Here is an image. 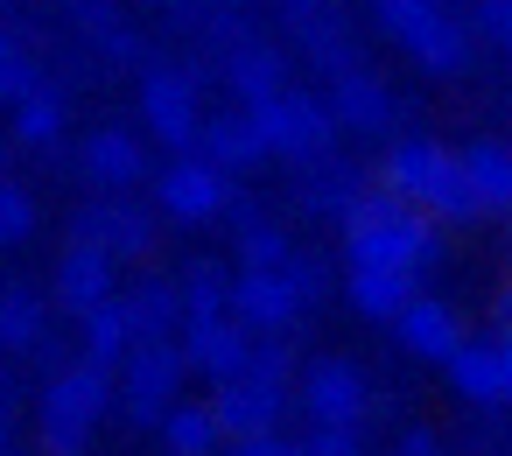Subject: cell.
I'll use <instances>...</instances> for the list:
<instances>
[{"mask_svg": "<svg viewBox=\"0 0 512 456\" xmlns=\"http://www.w3.org/2000/svg\"><path fill=\"white\" fill-rule=\"evenodd\" d=\"M344 253H351V267L421 274V267H435V253H442V232H435L421 211H407L400 197H386V190H365V197L344 211Z\"/></svg>", "mask_w": 512, "mask_h": 456, "instance_id": "1", "label": "cell"}, {"mask_svg": "<svg viewBox=\"0 0 512 456\" xmlns=\"http://www.w3.org/2000/svg\"><path fill=\"white\" fill-rule=\"evenodd\" d=\"M379 190L386 197H400L407 211H421L428 225H470L477 211H470V190H463V176H456V155L442 148V141H428V134H407L400 148H386V162H379Z\"/></svg>", "mask_w": 512, "mask_h": 456, "instance_id": "2", "label": "cell"}, {"mask_svg": "<svg viewBox=\"0 0 512 456\" xmlns=\"http://www.w3.org/2000/svg\"><path fill=\"white\" fill-rule=\"evenodd\" d=\"M379 29H386L421 71H435V78H456V71L470 64V29H463L456 15L428 8V0H386V8H379Z\"/></svg>", "mask_w": 512, "mask_h": 456, "instance_id": "3", "label": "cell"}, {"mask_svg": "<svg viewBox=\"0 0 512 456\" xmlns=\"http://www.w3.org/2000/svg\"><path fill=\"white\" fill-rule=\"evenodd\" d=\"M253 127H260L267 155H288L302 169L330 162V148H337V127H330V113H323L316 92H274L267 106H253Z\"/></svg>", "mask_w": 512, "mask_h": 456, "instance_id": "4", "label": "cell"}, {"mask_svg": "<svg viewBox=\"0 0 512 456\" xmlns=\"http://www.w3.org/2000/svg\"><path fill=\"white\" fill-rule=\"evenodd\" d=\"M113 407V372L92 358H71L43 386V435H92V421Z\"/></svg>", "mask_w": 512, "mask_h": 456, "instance_id": "5", "label": "cell"}, {"mask_svg": "<svg viewBox=\"0 0 512 456\" xmlns=\"http://www.w3.org/2000/svg\"><path fill=\"white\" fill-rule=\"evenodd\" d=\"M141 120H148V134H155L162 148H197L204 113H197L190 71H155V64H148V78H141Z\"/></svg>", "mask_w": 512, "mask_h": 456, "instance_id": "6", "label": "cell"}, {"mask_svg": "<svg viewBox=\"0 0 512 456\" xmlns=\"http://www.w3.org/2000/svg\"><path fill=\"white\" fill-rule=\"evenodd\" d=\"M71 246H92V253H106V260H141V253L155 246V218H148L141 204H127V197L85 204V211L71 218Z\"/></svg>", "mask_w": 512, "mask_h": 456, "instance_id": "7", "label": "cell"}, {"mask_svg": "<svg viewBox=\"0 0 512 456\" xmlns=\"http://www.w3.org/2000/svg\"><path fill=\"white\" fill-rule=\"evenodd\" d=\"M225 197H232V183H225L211 162H197V155H176V162L155 176V204H162L176 225H211V218L225 211Z\"/></svg>", "mask_w": 512, "mask_h": 456, "instance_id": "8", "label": "cell"}, {"mask_svg": "<svg viewBox=\"0 0 512 456\" xmlns=\"http://www.w3.org/2000/svg\"><path fill=\"white\" fill-rule=\"evenodd\" d=\"M302 407H309V421H316V428H358V421H365V407H372L365 372H358L351 358H316V365H309V379H302Z\"/></svg>", "mask_w": 512, "mask_h": 456, "instance_id": "9", "label": "cell"}, {"mask_svg": "<svg viewBox=\"0 0 512 456\" xmlns=\"http://www.w3.org/2000/svg\"><path fill=\"white\" fill-rule=\"evenodd\" d=\"M246 330L232 323V316H204V323H183V337H176V358H183V372H204V379H239L246 372Z\"/></svg>", "mask_w": 512, "mask_h": 456, "instance_id": "10", "label": "cell"}, {"mask_svg": "<svg viewBox=\"0 0 512 456\" xmlns=\"http://www.w3.org/2000/svg\"><path fill=\"white\" fill-rule=\"evenodd\" d=\"M225 316L246 330V337H288L295 330V302L281 288V274H232V295H225Z\"/></svg>", "mask_w": 512, "mask_h": 456, "instance_id": "11", "label": "cell"}, {"mask_svg": "<svg viewBox=\"0 0 512 456\" xmlns=\"http://www.w3.org/2000/svg\"><path fill=\"white\" fill-rule=\"evenodd\" d=\"M225 85H232L239 113H253V106H267L274 92H288V57H281L267 36H239V43L225 50Z\"/></svg>", "mask_w": 512, "mask_h": 456, "instance_id": "12", "label": "cell"}, {"mask_svg": "<svg viewBox=\"0 0 512 456\" xmlns=\"http://www.w3.org/2000/svg\"><path fill=\"white\" fill-rule=\"evenodd\" d=\"M176 386H183L176 337H162V344H127V351H120V393H127L134 407H176Z\"/></svg>", "mask_w": 512, "mask_h": 456, "instance_id": "13", "label": "cell"}, {"mask_svg": "<svg viewBox=\"0 0 512 456\" xmlns=\"http://www.w3.org/2000/svg\"><path fill=\"white\" fill-rule=\"evenodd\" d=\"M449 386L463 393V400H477V407H498V400H512V351H505V337H491V344H456L449 351Z\"/></svg>", "mask_w": 512, "mask_h": 456, "instance_id": "14", "label": "cell"}, {"mask_svg": "<svg viewBox=\"0 0 512 456\" xmlns=\"http://www.w3.org/2000/svg\"><path fill=\"white\" fill-rule=\"evenodd\" d=\"M456 176H463V190H470V211L477 218H498V211H512V148L505 141H470L463 155H456Z\"/></svg>", "mask_w": 512, "mask_h": 456, "instance_id": "15", "label": "cell"}, {"mask_svg": "<svg viewBox=\"0 0 512 456\" xmlns=\"http://www.w3.org/2000/svg\"><path fill=\"white\" fill-rule=\"evenodd\" d=\"M288 29H295V43H302V57L337 85V78H351V71H365L358 64V43L344 36V22H330L323 8H309V0H295L288 8Z\"/></svg>", "mask_w": 512, "mask_h": 456, "instance_id": "16", "label": "cell"}, {"mask_svg": "<svg viewBox=\"0 0 512 456\" xmlns=\"http://www.w3.org/2000/svg\"><path fill=\"white\" fill-rule=\"evenodd\" d=\"M197 162H211L218 176L232 169H253V162H267V148H260V127H253V113H211L204 127H197Z\"/></svg>", "mask_w": 512, "mask_h": 456, "instance_id": "17", "label": "cell"}, {"mask_svg": "<svg viewBox=\"0 0 512 456\" xmlns=\"http://www.w3.org/2000/svg\"><path fill=\"white\" fill-rule=\"evenodd\" d=\"M204 407H211L218 435L232 428V442H246V435H274V421H281V393H267V386H253V379H225Z\"/></svg>", "mask_w": 512, "mask_h": 456, "instance_id": "18", "label": "cell"}, {"mask_svg": "<svg viewBox=\"0 0 512 456\" xmlns=\"http://www.w3.org/2000/svg\"><path fill=\"white\" fill-rule=\"evenodd\" d=\"M85 176L99 183V190H113V197H127L141 176H148V148L127 134V127H99L92 141H85Z\"/></svg>", "mask_w": 512, "mask_h": 456, "instance_id": "19", "label": "cell"}, {"mask_svg": "<svg viewBox=\"0 0 512 456\" xmlns=\"http://www.w3.org/2000/svg\"><path fill=\"white\" fill-rule=\"evenodd\" d=\"M323 113H330V127H351V134H379V127L393 120V92H386V85H379L372 71H351V78H337V85H330Z\"/></svg>", "mask_w": 512, "mask_h": 456, "instance_id": "20", "label": "cell"}, {"mask_svg": "<svg viewBox=\"0 0 512 456\" xmlns=\"http://www.w3.org/2000/svg\"><path fill=\"white\" fill-rule=\"evenodd\" d=\"M393 330H400V344H407L414 358H442V365H449V351L463 344L456 309H449V302H435V295H414V302L393 316Z\"/></svg>", "mask_w": 512, "mask_h": 456, "instance_id": "21", "label": "cell"}, {"mask_svg": "<svg viewBox=\"0 0 512 456\" xmlns=\"http://www.w3.org/2000/svg\"><path fill=\"white\" fill-rule=\"evenodd\" d=\"M106 295H113V260L92 253V246H64V260H57V302L71 316H92Z\"/></svg>", "mask_w": 512, "mask_h": 456, "instance_id": "22", "label": "cell"}, {"mask_svg": "<svg viewBox=\"0 0 512 456\" xmlns=\"http://www.w3.org/2000/svg\"><path fill=\"white\" fill-rule=\"evenodd\" d=\"M365 197V176L351 169V162H316V169H302V183H295V204L309 211V218H344L351 204Z\"/></svg>", "mask_w": 512, "mask_h": 456, "instance_id": "23", "label": "cell"}, {"mask_svg": "<svg viewBox=\"0 0 512 456\" xmlns=\"http://www.w3.org/2000/svg\"><path fill=\"white\" fill-rule=\"evenodd\" d=\"M344 295L358 302V316L372 323H393L414 295H421V274H386V267H351L344 274Z\"/></svg>", "mask_w": 512, "mask_h": 456, "instance_id": "24", "label": "cell"}, {"mask_svg": "<svg viewBox=\"0 0 512 456\" xmlns=\"http://www.w3.org/2000/svg\"><path fill=\"white\" fill-rule=\"evenodd\" d=\"M120 309H127L134 344H162V337H176V281L148 274V281H134V288L120 295Z\"/></svg>", "mask_w": 512, "mask_h": 456, "instance_id": "25", "label": "cell"}, {"mask_svg": "<svg viewBox=\"0 0 512 456\" xmlns=\"http://www.w3.org/2000/svg\"><path fill=\"white\" fill-rule=\"evenodd\" d=\"M225 295H232V274H225L218 260H190L183 281H176V316H183V323L225 316Z\"/></svg>", "mask_w": 512, "mask_h": 456, "instance_id": "26", "label": "cell"}, {"mask_svg": "<svg viewBox=\"0 0 512 456\" xmlns=\"http://www.w3.org/2000/svg\"><path fill=\"white\" fill-rule=\"evenodd\" d=\"M64 141V92H50V78L15 99V148H57Z\"/></svg>", "mask_w": 512, "mask_h": 456, "instance_id": "27", "label": "cell"}, {"mask_svg": "<svg viewBox=\"0 0 512 456\" xmlns=\"http://www.w3.org/2000/svg\"><path fill=\"white\" fill-rule=\"evenodd\" d=\"M43 330H50V316H43L36 288H0V351H36Z\"/></svg>", "mask_w": 512, "mask_h": 456, "instance_id": "28", "label": "cell"}, {"mask_svg": "<svg viewBox=\"0 0 512 456\" xmlns=\"http://www.w3.org/2000/svg\"><path fill=\"white\" fill-rule=\"evenodd\" d=\"M162 442H169V456H211V449H218L211 407H204V400H176V407L162 414Z\"/></svg>", "mask_w": 512, "mask_h": 456, "instance_id": "29", "label": "cell"}, {"mask_svg": "<svg viewBox=\"0 0 512 456\" xmlns=\"http://www.w3.org/2000/svg\"><path fill=\"white\" fill-rule=\"evenodd\" d=\"M127 344H134V330H127V309H120V295H106V302H99V309L85 316V358L113 372Z\"/></svg>", "mask_w": 512, "mask_h": 456, "instance_id": "30", "label": "cell"}, {"mask_svg": "<svg viewBox=\"0 0 512 456\" xmlns=\"http://www.w3.org/2000/svg\"><path fill=\"white\" fill-rule=\"evenodd\" d=\"M288 253H295V246H288V232L260 218V225H246V232H239V253H232V260H239V274H281V260H288Z\"/></svg>", "mask_w": 512, "mask_h": 456, "instance_id": "31", "label": "cell"}, {"mask_svg": "<svg viewBox=\"0 0 512 456\" xmlns=\"http://www.w3.org/2000/svg\"><path fill=\"white\" fill-rule=\"evenodd\" d=\"M288 372H295V344L288 337H253L246 344V372L239 379H253L267 393H288Z\"/></svg>", "mask_w": 512, "mask_h": 456, "instance_id": "32", "label": "cell"}, {"mask_svg": "<svg viewBox=\"0 0 512 456\" xmlns=\"http://www.w3.org/2000/svg\"><path fill=\"white\" fill-rule=\"evenodd\" d=\"M78 22L99 36V50H106L113 64H148V43H141V36H134V29H127L113 8H78Z\"/></svg>", "mask_w": 512, "mask_h": 456, "instance_id": "33", "label": "cell"}, {"mask_svg": "<svg viewBox=\"0 0 512 456\" xmlns=\"http://www.w3.org/2000/svg\"><path fill=\"white\" fill-rule=\"evenodd\" d=\"M281 288H288L295 309H309V302L330 295V267H323L316 253H288V260H281Z\"/></svg>", "mask_w": 512, "mask_h": 456, "instance_id": "34", "label": "cell"}, {"mask_svg": "<svg viewBox=\"0 0 512 456\" xmlns=\"http://www.w3.org/2000/svg\"><path fill=\"white\" fill-rule=\"evenodd\" d=\"M36 85H43V71H36V57H29V50H22V43H15L8 29H0V99H8V106H15V99H29Z\"/></svg>", "mask_w": 512, "mask_h": 456, "instance_id": "35", "label": "cell"}, {"mask_svg": "<svg viewBox=\"0 0 512 456\" xmlns=\"http://www.w3.org/2000/svg\"><path fill=\"white\" fill-rule=\"evenodd\" d=\"M36 232V197L22 183H0V246H22Z\"/></svg>", "mask_w": 512, "mask_h": 456, "instance_id": "36", "label": "cell"}, {"mask_svg": "<svg viewBox=\"0 0 512 456\" xmlns=\"http://www.w3.org/2000/svg\"><path fill=\"white\" fill-rule=\"evenodd\" d=\"M295 449H302V456H365V449H358V428H309Z\"/></svg>", "mask_w": 512, "mask_h": 456, "instance_id": "37", "label": "cell"}, {"mask_svg": "<svg viewBox=\"0 0 512 456\" xmlns=\"http://www.w3.org/2000/svg\"><path fill=\"white\" fill-rule=\"evenodd\" d=\"M470 29H477L484 43H498V50H512V0H484V8L470 15Z\"/></svg>", "mask_w": 512, "mask_h": 456, "instance_id": "38", "label": "cell"}, {"mask_svg": "<svg viewBox=\"0 0 512 456\" xmlns=\"http://www.w3.org/2000/svg\"><path fill=\"white\" fill-rule=\"evenodd\" d=\"M232 456H302L288 435H246V442H232Z\"/></svg>", "mask_w": 512, "mask_h": 456, "instance_id": "39", "label": "cell"}, {"mask_svg": "<svg viewBox=\"0 0 512 456\" xmlns=\"http://www.w3.org/2000/svg\"><path fill=\"white\" fill-rule=\"evenodd\" d=\"M225 211H232V225H239V232H246V225H260V204H253V197H239V190L225 197Z\"/></svg>", "mask_w": 512, "mask_h": 456, "instance_id": "40", "label": "cell"}, {"mask_svg": "<svg viewBox=\"0 0 512 456\" xmlns=\"http://www.w3.org/2000/svg\"><path fill=\"white\" fill-rule=\"evenodd\" d=\"M400 456H442V449H435V428H407V442H400Z\"/></svg>", "mask_w": 512, "mask_h": 456, "instance_id": "41", "label": "cell"}, {"mask_svg": "<svg viewBox=\"0 0 512 456\" xmlns=\"http://www.w3.org/2000/svg\"><path fill=\"white\" fill-rule=\"evenodd\" d=\"M0 449H8V400H0Z\"/></svg>", "mask_w": 512, "mask_h": 456, "instance_id": "42", "label": "cell"}, {"mask_svg": "<svg viewBox=\"0 0 512 456\" xmlns=\"http://www.w3.org/2000/svg\"><path fill=\"white\" fill-rule=\"evenodd\" d=\"M0 400H8V365H0Z\"/></svg>", "mask_w": 512, "mask_h": 456, "instance_id": "43", "label": "cell"}, {"mask_svg": "<svg viewBox=\"0 0 512 456\" xmlns=\"http://www.w3.org/2000/svg\"><path fill=\"white\" fill-rule=\"evenodd\" d=\"M0 456H15V449H0Z\"/></svg>", "mask_w": 512, "mask_h": 456, "instance_id": "44", "label": "cell"}]
</instances>
